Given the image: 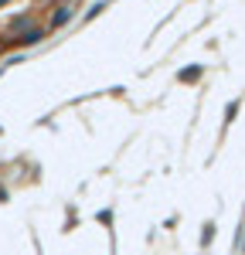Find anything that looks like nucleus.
<instances>
[{
	"label": "nucleus",
	"mask_w": 245,
	"mask_h": 255,
	"mask_svg": "<svg viewBox=\"0 0 245 255\" xmlns=\"http://www.w3.org/2000/svg\"><path fill=\"white\" fill-rule=\"evenodd\" d=\"M201 79V68H198V65H194V68H184L181 72V82H198Z\"/></svg>",
	"instance_id": "1"
}]
</instances>
